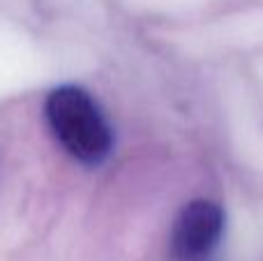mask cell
<instances>
[{"mask_svg":"<svg viewBox=\"0 0 263 261\" xmlns=\"http://www.w3.org/2000/svg\"><path fill=\"white\" fill-rule=\"evenodd\" d=\"M44 116L55 141L81 164L97 166L111 155V125L88 90L72 83L53 88L46 95Z\"/></svg>","mask_w":263,"mask_h":261,"instance_id":"6da1fadb","label":"cell"},{"mask_svg":"<svg viewBox=\"0 0 263 261\" xmlns=\"http://www.w3.org/2000/svg\"><path fill=\"white\" fill-rule=\"evenodd\" d=\"M224 234V211L210 199H194L171 229V254L176 261H205Z\"/></svg>","mask_w":263,"mask_h":261,"instance_id":"7a4b0ae2","label":"cell"}]
</instances>
